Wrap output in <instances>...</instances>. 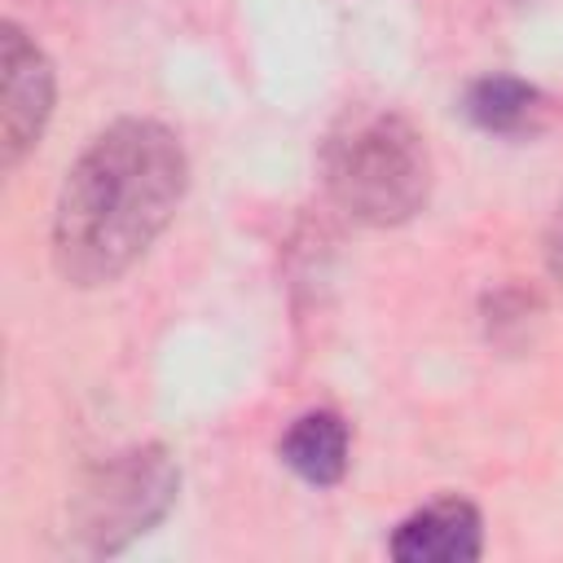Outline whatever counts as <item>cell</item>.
Instances as JSON below:
<instances>
[{
    "label": "cell",
    "instance_id": "obj_2",
    "mask_svg": "<svg viewBox=\"0 0 563 563\" xmlns=\"http://www.w3.org/2000/svg\"><path fill=\"white\" fill-rule=\"evenodd\" d=\"M321 172L330 198L361 224H405L431 194L427 145L391 110L343 114L321 145Z\"/></svg>",
    "mask_w": 563,
    "mask_h": 563
},
{
    "label": "cell",
    "instance_id": "obj_5",
    "mask_svg": "<svg viewBox=\"0 0 563 563\" xmlns=\"http://www.w3.org/2000/svg\"><path fill=\"white\" fill-rule=\"evenodd\" d=\"M479 510L462 497H440L391 532V554L400 563H471L479 559Z\"/></svg>",
    "mask_w": 563,
    "mask_h": 563
},
{
    "label": "cell",
    "instance_id": "obj_1",
    "mask_svg": "<svg viewBox=\"0 0 563 563\" xmlns=\"http://www.w3.org/2000/svg\"><path fill=\"white\" fill-rule=\"evenodd\" d=\"M189 180L176 132L119 119L66 172L53 216V264L75 286L123 277L172 220Z\"/></svg>",
    "mask_w": 563,
    "mask_h": 563
},
{
    "label": "cell",
    "instance_id": "obj_8",
    "mask_svg": "<svg viewBox=\"0 0 563 563\" xmlns=\"http://www.w3.org/2000/svg\"><path fill=\"white\" fill-rule=\"evenodd\" d=\"M545 260H550V273L554 282L563 286V202L554 211V224H550V238H545Z\"/></svg>",
    "mask_w": 563,
    "mask_h": 563
},
{
    "label": "cell",
    "instance_id": "obj_4",
    "mask_svg": "<svg viewBox=\"0 0 563 563\" xmlns=\"http://www.w3.org/2000/svg\"><path fill=\"white\" fill-rule=\"evenodd\" d=\"M0 132H4V163L13 167L44 132L53 110V66L40 44L26 40L22 26L4 22L0 35Z\"/></svg>",
    "mask_w": 563,
    "mask_h": 563
},
{
    "label": "cell",
    "instance_id": "obj_3",
    "mask_svg": "<svg viewBox=\"0 0 563 563\" xmlns=\"http://www.w3.org/2000/svg\"><path fill=\"white\" fill-rule=\"evenodd\" d=\"M176 466L158 444L145 449H128L119 457H110L106 466H97L88 475V484L79 488L70 519H75V537L92 550V554H114L123 550L132 537L150 532L167 506L176 501Z\"/></svg>",
    "mask_w": 563,
    "mask_h": 563
},
{
    "label": "cell",
    "instance_id": "obj_6",
    "mask_svg": "<svg viewBox=\"0 0 563 563\" xmlns=\"http://www.w3.org/2000/svg\"><path fill=\"white\" fill-rule=\"evenodd\" d=\"M462 110L475 128L484 132H501V136H532L541 123H545V97L515 79V75H484L466 88L462 97Z\"/></svg>",
    "mask_w": 563,
    "mask_h": 563
},
{
    "label": "cell",
    "instance_id": "obj_7",
    "mask_svg": "<svg viewBox=\"0 0 563 563\" xmlns=\"http://www.w3.org/2000/svg\"><path fill=\"white\" fill-rule=\"evenodd\" d=\"M282 462L308 484H339L347 471V427L330 409H312L282 435Z\"/></svg>",
    "mask_w": 563,
    "mask_h": 563
}]
</instances>
